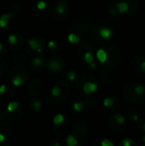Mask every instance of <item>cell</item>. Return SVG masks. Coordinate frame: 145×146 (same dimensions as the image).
<instances>
[{"mask_svg":"<svg viewBox=\"0 0 145 146\" xmlns=\"http://www.w3.org/2000/svg\"><path fill=\"white\" fill-rule=\"evenodd\" d=\"M17 24V18L15 17L14 13H7L0 17V27L5 31H9L15 27Z\"/></svg>","mask_w":145,"mask_h":146,"instance_id":"6da1fadb","label":"cell"},{"mask_svg":"<svg viewBox=\"0 0 145 146\" xmlns=\"http://www.w3.org/2000/svg\"><path fill=\"white\" fill-rule=\"evenodd\" d=\"M9 43L14 49H20L23 44V35L21 33H15L9 35Z\"/></svg>","mask_w":145,"mask_h":146,"instance_id":"7a4b0ae2","label":"cell"},{"mask_svg":"<svg viewBox=\"0 0 145 146\" xmlns=\"http://www.w3.org/2000/svg\"><path fill=\"white\" fill-rule=\"evenodd\" d=\"M27 44H28V47L36 51V52H41L42 51V49H43V42L38 38H30L27 42Z\"/></svg>","mask_w":145,"mask_h":146,"instance_id":"3957f363","label":"cell"},{"mask_svg":"<svg viewBox=\"0 0 145 146\" xmlns=\"http://www.w3.org/2000/svg\"><path fill=\"white\" fill-rule=\"evenodd\" d=\"M83 92L87 94V95H91L93 92H95L97 90V85L95 82H91V81H87L83 85Z\"/></svg>","mask_w":145,"mask_h":146,"instance_id":"277c9868","label":"cell"},{"mask_svg":"<svg viewBox=\"0 0 145 146\" xmlns=\"http://www.w3.org/2000/svg\"><path fill=\"white\" fill-rule=\"evenodd\" d=\"M63 67V64L57 61V60H53V59H50L49 62H48V68L52 71V72H59L62 68Z\"/></svg>","mask_w":145,"mask_h":146,"instance_id":"5b68a950","label":"cell"},{"mask_svg":"<svg viewBox=\"0 0 145 146\" xmlns=\"http://www.w3.org/2000/svg\"><path fill=\"white\" fill-rule=\"evenodd\" d=\"M132 91L138 97H143L145 95V87L141 84L135 85L132 88Z\"/></svg>","mask_w":145,"mask_h":146,"instance_id":"8992f818","label":"cell"},{"mask_svg":"<svg viewBox=\"0 0 145 146\" xmlns=\"http://www.w3.org/2000/svg\"><path fill=\"white\" fill-rule=\"evenodd\" d=\"M26 81V79L22 76V75H15V76H14L13 78H12V80H11V82H12V84L15 86H22L23 85V83Z\"/></svg>","mask_w":145,"mask_h":146,"instance_id":"52a82bcc","label":"cell"},{"mask_svg":"<svg viewBox=\"0 0 145 146\" xmlns=\"http://www.w3.org/2000/svg\"><path fill=\"white\" fill-rule=\"evenodd\" d=\"M79 144L78 139L72 134H69L67 136L66 139V145L67 146H77Z\"/></svg>","mask_w":145,"mask_h":146,"instance_id":"ba28073f","label":"cell"},{"mask_svg":"<svg viewBox=\"0 0 145 146\" xmlns=\"http://www.w3.org/2000/svg\"><path fill=\"white\" fill-rule=\"evenodd\" d=\"M64 121H65V116H64L63 115H62V114H58V115H56L54 117V119H53V123H54V125L56 126V127H61L62 124L64 122Z\"/></svg>","mask_w":145,"mask_h":146,"instance_id":"9c48e42d","label":"cell"},{"mask_svg":"<svg viewBox=\"0 0 145 146\" xmlns=\"http://www.w3.org/2000/svg\"><path fill=\"white\" fill-rule=\"evenodd\" d=\"M50 93H51V95H52L54 98H59V97H61V95H62V88H61L59 86L55 85V86L51 88Z\"/></svg>","mask_w":145,"mask_h":146,"instance_id":"30bf717a","label":"cell"},{"mask_svg":"<svg viewBox=\"0 0 145 146\" xmlns=\"http://www.w3.org/2000/svg\"><path fill=\"white\" fill-rule=\"evenodd\" d=\"M113 119H114V121H115L117 124H119L120 126H122L123 124H125V121H126V119H125L124 115H121V114H120V113L115 114V115L113 116Z\"/></svg>","mask_w":145,"mask_h":146,"instance_id":"8fae6325","label":"cell"},{"mask_svg":"<svg viewBox=\"0 0 145 146\" xmlns=\"http://www.w3.org/2000/svg\"><path fill=\"white\" fill-rule=\"evenodd\" d=\"M84 107H85L84 103H82L80 101H77L73 104V109L76 112H81L84 110Z\"/></svg>","mask_w":145,"mask_h":146,"instance_id":"7c38bea8","label":"cell"},{"mask_svg":"<svg viewBox=\"0 0 145 146\" xmlns=\"http://www.w3.org/2000/svg\"><path fill=\"white\" fill-rule=\"evenodd\" d=\"M31 107L34 111H39L42 108V104L39 100H33L31 103Z\"/></svg>","mask_w":145,"mask_h":146,"instance_id":"4fadbf2b","label":"cell"},{"mask_svg":"<svg viewBox=\"0 0 145 146\" xmlns=\"http://www.w3.org/2000/svg\"><path fill=\"white\" fill-rule=\"evenodd\" d=\"M114 104H115V100H114V98H111V97H108V98H106L103 100V106L106 107V108H110V107H112V106L114 105Z\"/></svg>","mask_w":145,"mask_h":146,"instance_id":"5bb4252c","label":"cell"},{"mask_svg":"<svg viewBox=\"0 0 145 146\" xmlns=\"http://www.w3.org/2000/svg\"><path fill=\"white\" fill-rule=\"evenodd\" d=\"M32 63L33 67H35V68H40L41 66H43L44 61H43L42 58L36 57V58H34V59L32 61Z\"/></svg>","mask_w":145,"mask_h":146,"instance_id":"9a60e30c","label":"cell"},{"mask_svg":"<svg viewBox=\"0 0 145 146\" xmlns=\"http://www.w3.org/2000/svg\"><path fill=\"white\" fill-rule=\"evenodd\" d=\"M97 58L101 62H105L107 61V55L103 50H99L97 52Z\"/></svg>","mask_w":145,"mask_h":146,"instance_id":"2e32d148","label":"cell"},{"mask_svg":"<svg viewBox=\"0 0 145 146\" xmlns=\"http://www.w3.org/2000/svg\"><path fill=\"white\" fill-rule=\"evenodd\" d=\"M18 106H19L18 103H16V102H11V103H9V104H8V106H7V110L9 111V112H12V111L15 110L18 108Z\"/></svg>","mask_w":145,"mask_h":146,"instance_id":"e0dca14e","label":"cell"},{"mask_svg":"<svg viewBox=\"0 0 145 146\" xmlns=\"http://www.w3.org/2000/svg\"><path fill=\"white\" fill-rule=\"evenodd\" d=\"M66 79L68 80H71V81L75 80H76V74H75V72H73V71L68 72V73L66 74Z\"/></svg>","mask_w":145,"mask_h":146,"instance_id":"ac0fdd59","label":"cell"},{"mask_svg":"<svg viewBox=\"0 0 145 146\" xmlns=\"http://www.w3.org/2000/svg\"><path fill=\"white\" fill-rule=\"evenodd\" d=\"M133 145V140L132 139H125L121 141V146H132Z\"/></svg>","mask_w":145,"mask_h":146,"instance_id":"d6986e66","label":"cell"},{"mask_svg":"<svg viewBox=\"0 0 145 146\" xmlns=\"http://www.w3.org/2000/svg\"><path fill=\"white\" fill-rule=\"evenodd\" d=\"M85 62H88V63H91V62H92V61H93V56H92L91 53H90V52H86V53H85Z\"/></svg>","mask_w":145,"mask_h":146,"instance_id":"ffe728a7","label":"cell"},{"mask_svg":"<svg viewBox=\"0 0 145 146\" xmlns=\"http://www.w3.org/2000/svg\"><path fill=\"white\" fill-rule=\"evenodd\" d=\"M100 145L101 146H115L114 145V144H113L110 140H109L108 139H103L101 141Z\"/></svg>","mask_w":145,"mask_h":146,"instance_id":"44dd1931","label":"cell"},{"mask_svg":"<svg viewBox=\"0 0 145 146\" xmlns=\"http://www.w3.org/2000/svg\"><path fill=\"white\" fill-rule=\"evenodd\" d=\"M138 119H139V117H138V115L137 114H132L130 115V120L132 121H138Z\"/></svg>","mask_w":145,"mask_h":146,"instance_id":"7402d4cb","label":"cell"},{"mask_svg":"<svg viewBox=\"0 0 145 146\" xmlns=\"http://www.w3.org/2000/svg\"><path fill=\"white\" fill-rule=\"evenodd\" d=\"M6 92V86L5 85H2L0 86V95H3Z\"/></svg>","mask_w":145,"mask_h":146,"instance_id":"603a6c76","label":"cell"},{"mask_svg":"<svg viewBox=\"0 0 145 146\" xmlns=\"http://www.w3.org/2000/svg\"><path fill=\"white\" fill-rule=\"evenodd\" d=\"M50 146H62V144H61V142L58 141V140H54V141L51 143Z\"/></svg>","mask_w":145,"mask_h":146,"instance_id":"cb8c5ba5","label":"cell"},{"mask_svg":"<svg viewBox=\"0 0 145 146\" xmlns=\"http://www.w3.org/2000/svg\"><path fill=\"white\" fill-rule=\"evenodd\" d=\"M140 69H141L142 72H145V61L141 62V64H140Z\"/></svg>","mask_w":145,"mask_h":146,"instance_id":"d4e9b609","label":"cell"},{"mask_svg":"<svg viewBox=\"0 0 145 146\" xmlns=\"http://www.w3.org/2000/svg\"><path fill=\"white\" fill-rule=\"evenodd\" d=\"M4 140H5V137L2 133H0V143L4 142Z\"/></svg>","mask_w":145,"mask_h":146,"instance_id":"484cf974","label":"cell"},{"mask_svg":"<svg viewBox=\"0 0 145 146\" xmlns=\"http://www.w3.org/2000/svg\"><path fill=\"white\" fill-rule=\"evenodd\" d=\"M140 130H141V132L142 133H145V122L141 126V128H140Z\"/></svg>","mask_w":145,"mask_h":146,"instance_id":"4316f807","label":"cell"},{"mask_svg":"<svg viewBox=\"0 0 145 146\" xmlns=\"http://www.w3.org/2000/svg\"><path fill=\"white\" fill-rule=\"evenodd\" d=\"M3 50H4V45L2 43H0V52H2Z\"/></svg>","mask_w":145,"mask_h":146,"instance_id":"83f0119b","label":"cell"},{"mask_svg":"<svg viewBox=\"0 0 145 146\" xmlns=\"http://www.w3.org/2000/svg\"><path fill=\"white\" fill-rule=\"evenodd\" d=\"M142 142H143L144 144H145V135L143 137V138H142Z\"/></svg>","mask_w":145,"mask_h":146,"instance_id":"f1b7e54d","label":"cell"},{"mask_svg":"<svg viewBox=\"0 0 145 146\" xmlns=\"http://www.w3.org/2000/svg\"><path fill=\"white\" fill-rule=\"evenodd\" d=\"M0 120H1V115H0Z\"/></svg>","mask_w":145,"mask_h":146,"instance_id":"f546056e","label":"cell"}]
</instances>
